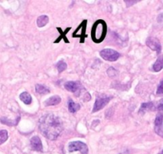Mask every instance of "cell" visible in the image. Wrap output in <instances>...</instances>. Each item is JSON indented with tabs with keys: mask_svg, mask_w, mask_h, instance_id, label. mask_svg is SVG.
I'll use <instances>...</instances> for the list:
<instances>
[{
	"mask_svg": "<svg viewBox=\"0 0 163 154\" xmlns=\"http://www.w3.org/2000/svg\"><path fill=\"white\" fill-rule=\"evenodd\" d=\"M39 129L43 136L50 141H55L62 132V122L54 114H46L39 120Z\"/></svg>",
	"mask_w": 163,
	"mask_h": 154,
	"instance_id": "obj_1",
	"label": "cell"
},
{
	"mask_svg": "<svg viewBox=\"0 0 163 154\" xmlns=\"http://www.w3.org/2000/svg\"><path fill=\"white\" fill-rule=\"evenodd\" d=\"M107 32V26L104 20H99L94 23L91 30V37L95 43L99 44L104 40Z\"/></svg>",
	"mask_w": 163,
	"mask_h": 154,
	"instance_id": "obj_2",
	"label": "cell"
},
{
	"mask_svg": "<svg viewBox=\"0 0 163 154\" xmlns=\"http://www.w3.org/2000/svg\"><path fill=\"white\" fill-rule=\"evenodd\" d=\"M68 151L73 152L75 151H79L82 154H88L89 149L86 144L79 141H72L68 145Z\"/></svg>",
	"mask_w": 163,
	"mask_h": 154,
	"instance_id": "obj_3",
	"label": "cell"
},
{
	"mask_svg": "<svg viewBox=\"0 0 163 154\" xmlns=\"http://www.w3.org/2000/svg\"><path fill=\"white\" fill-rule=\"evenodd\" d=\"M111 96H108L106 95H98L96 98V101L94 105V109H93V113H96L98 111L102 109L109 102V100H111Z\"/></svg>",
	"mask_w": 163,
	"mask_h": 154,
	"instance_id": "obj_4",
	"label": "cell"
},
{
	"mask_svg": "<svg viewBox=\"0 0 163 154\" xmlns=\"http://www.w3.org/2000/svg\"><path fill=\"white\" fill-rule=\"evenodd\" d=\"M100 56L103 59L110 62H114V61L118 60V59L120 56V54L118 53L117 51L113 50V49H103L100 52Z\"/></svg>",
	"mask_w": 163,
	"mask_h": 154,
	"instance_id": "obj_5",
	"label": "cell"
},
{
	"mask_svg": "<svg viewBox=\"0 0 163 154\" xmlns=\"http://www.w3.org/2000/svg\"><path fill=\"white\" fill-rule=\"evenodd\" d=\"M86 24H87V21L86 20H83L79 26L78 27V28L75 30L73 35H72L73 38H79V39H81L80 43H83L84 39L87 36L86 34Z\"/></svg>",
	"mask_w": 163,
	"mask_h": 154,
	"instance_id": "obj_6",
	"label": "cell"
},
{
	"mask_svg": "<svg viewBox=\"0 0 163 154\" xmlns=\"http://www.w3.org/2000/svg\"><path fill=\"white\" fill-rule=\"evenodd\" d=\"M146 44L151 50L155 51L157 54H160L161 51V45L158 39L154 37H149L148 39H146Z\"/></svg>",
	"mask_w": 163,
	"mask_h": 154,
	"instance_id": "obj_7",
	"label": "cell"
},
{
	"mask_svg": "<svg viewBox=\"0 0 163 154\" xmlns=\"http://www.w3.org/2000/svg\"><path fill=\"white\" fill-rule=\"evenodd\" d=\"M154 132L163 138V113H158L154 120Z\"/></svg>",
	"mask_w": 163,
	"mask_h": 154,
	"instance_id": "obj_8",
	"label": "cell"
},
{
	"mask_svg": "<svg viewBox=\"0 0 163 154\" xmlns=\"http://www.w3.org/2000/svg\"><path fill=\"white\" fill-rule=\"evenodd\" d=\"M65 88L67 89V91L74 92L78 96L79 93L81 92L82 85L79 82H75V81H69L65 84Z\"/></svg>",
	"mask_w": 163,
	"mask_h": 154,
	"instance_id": "obj_9",
	"label": "cell"
},
{
	"mask_svg": "<svg viewBox=\"0 0 163 154\" xmlns=\"http://www.w3.org/2000/svg\"><path fill=\"white\" fill-rule=\"evenodd\" d=\"M30 146L34 151H37V152H42L43 151L42 141H41L40 138L37 136H34L30 139Z\"/></svg>",
	"mask_w": 163,
	"mask_h": 154,
	"instance_id": "obj_10",
	"label": "cell"
},
{
	"mask_svg": "<svg viewBox=\"0 0 163 154\" xmlns=\"http://www.w3.org/2000/svg\"><path fill=\"white\" fill-rule=\"evenodd\" d=\"M150 110H155L154 104L153 102L143 103V104L141 105V108H140L138 113L143 115V114H145L147 111H150Z\"/></svg>",
	"mask_w": 163,
	"mask_h": 154,
	"instance_id": "obj_11",
	"label": "cell"
},
{
	"mask_svg": "<svg viewBox=\"0 0 163 154\" xmlns=\"http://www.w3.org/2000/svg\"><path fill=\"white\" fill-rule=\"evenodd\" d=\"M61 102V98L58 95H53L51 97L46 100L45 105L46 106H53V105H57Z\"/></svg>",
	"mask_w": 163,
	"mask_h": 154,
	"instance_id": "obj_12",
	"label": "cell"
},
{
	"mask_svg": "<svg viewBox=\"0 0 163 154\" xmlns=\"http://www.w3.org/2000/svg\"><path fill=\"white\" fill-rule=\"evenodd\" d=\"M161 69H163V55L160 56L157 59L156 62L154 63L153 65V70L154 72H160Z\"/></svg>",
	"mask_w": 163,
	"mask_h": 154,
	"instance_id": "obj_13",
	"label": "cell"
},
{
	"mask_svg": "<svg viewBox=\"0 0 163 154\" xmlns=\"http://www.w3.org/2000/svg\"><path fill=\"white\" fill-rule=\"evenodd\" d=\"M20 100L23 101L25 104H30L32 102V97L30 94L26 92V91H24V92H22L19 95Z\"/></svg>",
	"mask_w": 163,
	"mask_h": 154,
	"instance_id": "obj_14",
	"label": "cell"
},
{
	"mask_svg": "<svg viewBox=\"0 0 163 154\" xmlns=\"http://www.w3.org/2000/svg\"><path fill=\"white\" fill-rule=\"evenodd\" d=\"M49 22V18L47 15H41L37 19V26L39 27H43L46 26Z\"/></svg>",
	"mask_w": 163,
	"mask_h": 154,
	"instance_id": "obj_15",
	"label": "cell"
},
{
	"mask_svg": "<svg viewBox=\"0 0 163 154\" xmlns=\"http://www.w3.org/2000/svg\"><path fill=\"white\" fill-rule=\"evenodd\" d=\"M68 109L71 113H75L80 109V105L77 103H75L72 100H68Z\"/></svg>",
	"mask_w": 163,
	"mask_h": 154,
	"instance_id": "obj_16",
	"label": "cell"
},
{
	"mask_svg": "<svg viewBox=\"0 0 163 154\" xmlns=\"http://www.w3.org/2000/svg\"><path fill=\"white\" fill-rule=\"evenodd\" d=\"M35 91L37 93L41 95H45L50 92V89L43 84H36L35 85Z\"/></svg>",
	"mask_w": 163,
	"mask_h": 154,
	"instance_id": "obj_17",
	"label": "cell"
},
{
	"mask_svg": "<svg viewBox=\"0 0 163 154\" xmlns=\"http://www.w3.org/2000/svg\"><path fill=\"white\" fill-rule=\"evenodd\" d=\"M8 139V132L7 130H0V145L5 143Z\"/></svg>",
	"mask_w": 163,
	"mask_h": 154,
	"instance_id": "obj_18",
	"label": "cell"
},
{
	"mask_svg": "<svg viewBox=\"0 0 163 154\" xmlns=\"http://www.w3.org/2000/svg\"><path fill=\"white\" fill-rule=\"evenodd\" d=\"M56 67H57V68H58V71L59 73H61V72H62L63 71H65V70L67 69V63H65L63 60H60L59 62H58L57 63V64H56Z\"/></svg>",
	"mask_w": 163,
	"mask_h": 154,
	"instance_id": "obj_19",
	"label": "cell"
},
{
	"mask_svg": "<svg viewBox=\"0 0 163 154\" xmlns=\"http://www.w3.org/2000/svg\"><path fill=\"white\" fill-rule=\"evenodd\" d=\"M58 30H60V31H61V32H60V33H61V36H60V37H58V40H56V41H54V43H58V42L60 41L61 39H62H62H64L65 42H66V43H69V41L67 39V37L65 36V35H66V34H67V31H69V30H71V27H69V28H67V29H66V30H65V31H64V32H63V33H62V30H61V28H59V27H58Z\"/></svg>",
	"mask_w": 163,
	"mask_h": 154,
	"instance_id": "obj_20",
	"label": "cell"
},
{
	"mask_svg": "<svg viewBox=\"0 0 163 154\" xmlns=\"http://www.w3.org/2000/svg\"><path fill=\"white\" fill-rule=\"evenodd\" d=\"M156 94L158 95L163 96V80L161 81V82H160V84H159L158 87V89H157Z\"/></svg>",
	"mask_w": 163,
	"mask_h": 154,
	"instance_id": "obj_21",
	"label": "cell"
},
{
	"mask_svg": "<svg viewBox=\"0 0 163 154\" xmlns=\"http://www.w3.org/2000/svg\"><path fill=\"white\" fill-rule=\"evenodd\" d=\"M155 110L163 111V99L159 100L158 104H157V106H155Z\"/></svg>",
	"mask_w": 163,
	"mask_h": 154,
	"instance_id": "obj_22",
	"label": "cell"
},
{
	"mask_svg": "<svg viewBox=\"0 0 163 154\" xmlns=\"http://www.w3.org/2000/svg\"><path fill=\"white\" fill-rule=\"evenodd\" d=\"M121 154H130V153L128 152H122V153H121Z\"/></svg>",
	"mask_w": 163,
	"mask_h": 154,
	"instance_id": "obj_23",
	"label": "cell"
},
{
	"mask_svg": "<svg viewBox=\"0 0 163 154\" xmlns=\"http://www.w3.org/2000/svg\"><path fill=\"white\" fill-rule=\"evenodd\" d=\"M158 154H163V149L161 150V152H159Z\"/></svg>",
	"mask_w": 163,
	"mask_h": 154,
	"instance_id": "obj_24",
	"label": "cell"
}]
</instances>
